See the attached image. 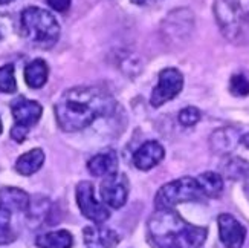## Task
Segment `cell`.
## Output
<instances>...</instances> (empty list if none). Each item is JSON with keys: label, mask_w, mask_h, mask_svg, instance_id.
Listing matches in <instances>:
<instances>
[{"label": "cell", "mask_w": 249, "mask_h": 248, "mask_svg": "<svg viewBox=\"0 0 249 248\" xmlns=\"http://www.w3.org/2000/svg\"><path fill=\"white\" fill-rule=\"evenodd\" d=\"M115 109L109 92L95 86H78L64 92L55 104V116L61 131L77 132Z\"/></svg>", "instance_id": "6da1fadb"}, {"label": "cell", "mask_w": 249, "mask_h": 248, "mask_svg": "<svg viewBox=\"0 0 249 248\" xmlns=\"http://www.w3.org/2000/svg\"><path fill=\"white\" fill-rule=\"evenodd\" d=\"M148 242L155 248H200L208 230L183 219L175 210H158L147 224Z\"/></svg>", "instance_id": "7a4b0ae2"}, {"label": "cell", "mask_w": 249, "mask_h": 248, "mask_svg": "<svg viewBox=\"0 0 249 248\" xmlns=\"http://www.w3.org/2000/svg\"><path fill=\"white\" fill-rule=\"evenodd\" d=\"M214 16L225 38L249 45V0H214Z\"/></svg>", "instance_id": "3957f363"}, {"label": "cell", "mask_w": 249, "mask_h": 248, "mask_svg": "<svg viewBox=\"0 0 249 248\" xmlns=\"http://www.w3.org/2000/svg\"><path fill=\"white\" fill-rule=\"evenodd\" d=\"M21 29L25 37L36 45L49 48L60 37V25L49 11L29 6L21 13Z\"/></svg>", "instance_id": "277c9868"}, {"label": "cell", "mask_w": 249, "mask_h": 248, "mask_svg": "<svg viewBox=\"0 0 249 248\" xmlns=\"http://www.w3.org/2000/svg\"><path fill=\"white\" fill-rule=\"evenodd\" d=\"M205 199L196 178L183 176L162 186L155 198L156 210H175L176 206L185 202H199Z\"/></svg>", "instance_id": "5b68a950"}, {"label": "cell", "mask_w": 249, "mask_h": 248, "mask_svg": "<svg viewBox=\"0 0 249 248\" xmlns=\"http://www.w3.org/2000/svg\"><path fill=\"white\" fill-rule=\"evenodd\" d=\"M11 112L14 116V127L11 129V136L17 143L25 141V138L32 126H36L41 118L43 107L37 101L17 98L11 104Z\"/></svg>", "instance_id": "8992f818"}, {"label": "cell", "mask_w": 249, "mask_h": 248, "mask_svg": "<svg viewBox=\"0 0 249 248\" xmlns=\"http://www.w3.org/2000/svg\"><path fill=\"white\" fill-rule=\"evenodd\" d=\"M182 88H183V75L179 69L167 68L164 71H160L156 88L151 92V98H150L151 106L159 107L171 101L180 94Z\"/></svg>", "instance_id": "52a82bcc"}, {"label": "cell", "mask_w": 249, "mask_h": 248, "mask_svg": "<svg viewBox=\"0 0 249 248\" xmlns=\"http://www.w3.org/2000/svg\"><path fill=\"white\" fill-rule=\"evenodd\" d=\"M77 204L84 218L90 219L95 224H103L109 219L110 211L104 202L95 198L93 186L88 181H83L77 186Z\"/></svg>", "instance_id": "ba28073f"}, {"label": "cell", "mask_w": 249, "mask_h": 248, "mask_svg": "<svg viewBox=\"0 0 249 248\" xmlns=\"http://www.w3.org/2000/svg\"><path fill=\"white\" fill-rule=\"evenodd\" d=\"M217 225L220 241L226 248L243 247L246 239V229L240 221H237L230 213H223L217 218Z\"/></svg>", "instance_id": "9c48e42d"}, {"label": "cell", "mask_w": 249, "mask_h": 248, "mask_svg": "<svg viewBox=\"0 0 249 248\" xmlns=\"http://www.w3.org/2000/svg\"><path fill=\"white\" fill-rule=\"evenodd\" d=\"M100 193H101V201L112 209H121L127 202V196H128L125 182L116 175L103 179Z\"/></svg>", "instance_id": "30bf717a"}, {"label": "cell", "mask_w": 249, "mask_h": 248, "mask_svg": "<svg viewBox=\"0 0 249 248\" xmlns=\"http://www.w3.org/2000/svg\"><path fill=\"white\" fill-rule=\"evenodd\" d=\"M165 156L164 146L158 141H147L133 155V164L139 170H150L158 166Z\"/></svg>", "instance_id": "8fae6325"}, {"label": "cell", "mask_w": 249, "mask_h": 248, "mask_svg": "<svg viewBox=\"0 0 249 248\" xmlns=\"http://www.w3.org/2000/svg\"><path fill=\"white\" fill-rule=\"evenodd\" d=\"M84 244L89 248H113L118 244V234L103 224L89 225L83 231Z\"/></svg>", "instance_id": "7c38bea8"}, {"label": "cell", "mask_w": 249, "mask_h": 248, "mask_svg": "<svg viewBox=\"0 0 249 248\" xmlns=\"http://www.w3.org/2000/svg\"><path fill=\"white\" fill-rule=\"evenodd\" d=\"M88 170L90 175L96 178H109L116 175L118 170V158L116 153L112 150H106V152L96 153L88 163Z\"/></svg>", "instance_id": "4fadbf2b"}, {"label": "cell", "mask_w": 249, "mask_h": 248, "mask_svg": "<svg viewBox=\"0 0 249 248\" xmlns=\"http://www.w3.org/2000/svg\"><path fill=\"white\" fill-rule=\"evenodd\" d=\"M31 199L26 191L16 187H5L0 190V207L13 213H25L29 210Z\"/></svg>", "instance_id": "5bb4252c"}, {"label": "cell", "mask_w": 249, "mask_h": 248, "mask_svg": "<svg viewBox=\"0 0 249 248\" xmlns=\"http://www.w3.org/2000/svg\"><path fill=\"white\" fill-rule=\"evenodd\" d=\"M45 163V152L41 149H32L18 156L16 161V170L21 176H31L38 172Z\"/></svg>", "instance_id": "9a60e30c"}, {"label": "cell", "mask_w": 249, "mask_h": 248, "mask_svg": "<svg viewBox=\"0 0 249 248\" xmlns=\"http://www.w3.org/2000/svg\"><path fill=\"white\" fill-rule=\"evenodd\" d=\"M48 77H49V68L46 61L41 58L32 60L25 69V80L32 89L43 88L48 81Z\"/></svg>", "instance_id": "2e32d148"}, {"label": "cell", "mask_w": 249, "mask_h": 248, "mask_svg": "<svg viewBox=\"0 0 249 248\" xmlns=\"http://www.w3.org/2000/svg\"><path fill=\"white\" fill-rule=\"evenodd\" d=\"M36 245L38 248H72L73 238L68 230H57L38 236Z\"/></svg>", "instance_id": "e0dca14e"}, {"label": "cell", "mask_w": 249, "mask_h": 248, "mask_svg": "<svg viewBox=\"0 0 249 248\" xmlns=\"http://www.w3.org/2000/svg\"><path fill=\"white\" fill-rule=\"evenodd\" d=\"M197 184L202 189L205 198H217L223 191V178L219 173L214 172H205V173L199 175Z\"/></svg>", "instance_id": "ac0fdd59"}, {"label": "cell", "mask_w": 249, "mask_h": 248, "mask_svg": "<svg viewBox=\"0 0 249 248\" xmlns=\"http://www.w3.org/2000/svg\"><path fill=\"white\" fill-rule=\"evenodd\" d=\"M13 211L0 207V244H9L16 239V231L11 225Z\"/></svg>", "instance_id": "d6986e66"}, {"label": "cell", "mask_w": 249, "mask_h": 248, "mask_svg": "<svg viewBox=\"0 0 249 248\" xmlns=\"http://www.w3.org/2000/svg\"><path fill=\"white\" fill-rule=\"evenodd\" d=\"M17 91V81L13 64H5L0 68V92L14 94Z\"/></svg>", "instance_id": "ffe728a7"}, {"label": "cell", "mask_w": 249, "mask_h": 248, "mask_svg": "<svg viewBox=\"0 0 249 248\" xmlns=\"http://www.w3.org/2000/svg\"><path fill=\"white\" fill-rule=\"evenodd\" d=\"M230 91L232 92V95H237V96L249 95V80L243 74L232 75V78L230 81Z\"/></svg>", "instance_id": "44dd1931"}, {"label": "cell", "mask_w": 249, "mask_h": 248, "mask_svg": "<svg viewBox=\"0 0 249 248\" xmlns=\"http://www.w3.org/2000/svg\"><path fill=\"white\" fill-rule=\"evenodd\" d=\"M179 123L185 127H190V126H194L197 124L199 120H200V111L197 107H193V106H188V107H183V109L179 112Z\"/></svg>", "instance_id": "7402d4cb"}, {"label": "cell", "mask_w": 249, "mask_h": 248, "mask_svg": "<svg viewBox=\"0 0 249 248\" xmlns=\"http://www.w3.org/2000/svg\"><path fill=\"white\" fill-rule=\"evenodd\" d=\"M48 5L53 9V11H58V13H64L71 8L72 0H46Z\"/></svg>", "instance_id": "603a6c76"}, {"label": "cell", "mask_w": 249, "mask_h": 248, "mask_svg": "<svg viewBox=\"0 0 249 248\" xmlns=\"http://www.w3.org/2000/svg\"><path fill=\"white\" fill-rule=\"evenodd\" d=\"M245 190H246V195L249 198V172L246 173V178H245Z\"/></svg>", "instance_id": "cb8c5ba5"}, {"label": "cell", "mask_w": 249, "mask_h": 248, "mask_svg": "<svg viewBox=\"0 0 249 248\" xmlns=\"http://www.w3.org/2000/svg\"><path fill=\"white\" fill-rule=\"evenodd\" d=\"M242 143H243V144H245V146L249 149V134H246V135L242 138Z\"/></svg>", "instance_id": "d4e9b609"}, {"label": "cell", "mask_w": 249, "mask_h": 248, "mask_svg": "<svg viewBox=\"0 0 249 248\" xmlns=\"http://www.w3.org/2000/svg\"><path fill=\"white\" fill-rule=\"evenodd\" d=\"M132 3H135V5H144L147 0H130Z\"/></svg>", "instance_id": "484cf974"}, {"label": "cell", "mask_w": 249, "mask_h": 248, "mask_svg": "<svg viewBox=\"0 0 249 248\" xmlns=\"http://www.w3.org/2000/svg\"><path fill=\"white\" fill-rule=\"evenodd\" d=\"M9 2H13V0H0V5H6Z\"/></svg>", "instance_id": "4316f807"}, {"label": "cell", "mask_w": 249, "mask_h": 248, "mask_svg": "<svg viewBox=\"0 0 249 248\" xmlns=\"http://www.w3.org/2000/svg\"><path fill=\"white\" fill-rule=\"evenodd\" d=\"M0 134H2V120H0Z\"/></svg>", "instance_id": "83f0119b"}]
</instances>
